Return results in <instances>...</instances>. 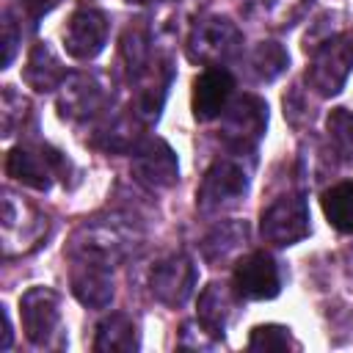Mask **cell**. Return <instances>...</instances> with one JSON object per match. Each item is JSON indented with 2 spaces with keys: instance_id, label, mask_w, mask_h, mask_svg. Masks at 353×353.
Wrapping results in <instances>:
<instances>
[{
  "instance_id": "6da1fadb",
  "label": "cell",
  "mask_w": 353,
  "mask_h": 353,
  "mask_svg": "<svg viewBox=\"0 0 353 353\" xmlns=\"http://www.w3.org/2000/svg\"><path fill=\"white\" fill-rule=\"evenodd\" d=\"M143 240L141 226L130 215H105L85 221L69 243V259H88L108 268L124 262Z\"/></svg>"
},
{
  "instance_id": "7a4b0ae2",
  "label": "cell",
  "mask_w": 353,
  "mask_h": 353,
  "mask_svg": "<svg viewBox=\"0 0 353 353\" xmlns=\"http://www.w3.org/2000/svg\"><path fill=\"white\" fill-rule=\"evenodd\" d=\"M251 171L254 163L248 160V152H232L218 160L204 171L199 190H196V207L204 215H221L232 207H237L251 185Z\"/></svg>"
},
{
  "instance_id": "3957f363",
  "label": "cell",
  "mask_w": 353,
  "mask_h": 353,
  "mask_svg": "<svg viewBox=\"0 0 353 353\" xmlns=\"http://www.w3.org/2000/svg\"><path fill=\"white\" fill-rule=\"evenodd\" d=\"M243 47L240 28L218 14H207L193 22L188 33V58L204 66H223Z\"/></svg>"
},
{
  "instance_id": "277c9868",
  "label": "cell",
  "mask_w": 353,
  "mask_h": 353,
  "mask_svg": "<svg viewBox=\"0 0 353 353\" xmlns=\"http://www.w3.org/2000/svg\"><path fill=\"white\" fill-rule=\"evenodd\" d=\"M69 160L47 143H19L6 157V174L33 190H50L55 176L66 179Z\"/></svg>"
},
{
  "instance_id": "5b68a950",
  "label": "cell",
  "mask_w": 353,
  "mask_h": 353,
  "mask_svg": "<svg viewBox=\"0 0 353 353\" xmlns=\"http://www.w3.org/2000/svg\"><path fill=\"white\" fill-rule=\"evenodd\" d=\"M350 72H353V28L317 44V50L312 52V63L306 69V80L320 97H334L345 88Z\"/></svg>"
},
{
  "instance_id": "8992f818",
  "label": "cell",
  "mask_w": 353,
  "mask_h": 353,
  "mask_svg": "<svg viewBox=\"0 0 353 353\" xmlns=\"http://www.w3.org/2000/svg\"><path fill=\"white\" fill-rule=\"evenodd\" d=\"M3 256H19L33 251L47 237V218L14 190H3Z\"/></svg>"
},
{
  "instance_id": "52a82bcc",
  "label": "cell",
  "mask_w": 353,
  "mask_h": 353,
  "mask_svg": "<svg viewBox=\"0 0 353 353\" xmlns=\"http://www.w3.org/2000/svg\"><path fill=\"white\" fill-rule=\"evenodd\" d=\"M268 130V102L256 94L234 97L221 113V141L232 152H251Z\"/></svg>"
},
{
  "instance_id": "ba28073f",
  "label": "cell",
  "mask_w": 353,
  "mask_h": 353,
  "mask_svg": "<svg viewBox=\"0 0 353 353\" xmlns=\"http://www.w3.org/2000/svg\"><path fill=\"white\" fill-rule=\"evenodd\" d=\"M259 234L265 243H270L276 248H287V245L301 243L309 234L306 199L292 193V196H281L270 207H265L262 218H259Z\"/></svg>"
},
{
  "instance_id": "9c48e42d",
  "label": "cell",
  "mask_w": 353,
  "mask_h": 353,
  "mask_svg": "<svg viewBox=\"0 0 353 353\" xmlns=\"http://www.w3.org/2000/svg\"><path fill=\"white\" fill-rule=\"evenodd\" d=\"M108 30L110 28H108L105 11H99L97 6H88V3H80L69 14V22L63 28V47L72 58L91 61L105 50Z\"/></svg>"
},
{
  "instance_id": "30bf717a",
  "label": "cell",
  "mask_w": 353,
  "mask_h": 353,
  "mask_svg": "<svg viewBox=\"0 0 353 353\" xmlns=\"http://www.w3.org/2000/svg\"><path fill=\"white\" fill-rule=\"evenodd\" d=\"M232 287L245 301H270L281 292L279 262L268 251H251L237 259L232 273Z\"/></svg>"
},
{
  "instance_id": "8fae6325",
  "label": "cell",
  "mask_w": 353,
  "mask_h": 353,
  "mask_svg": "<svg viewBox=\"0 0 353 353\" xmlns=\"http://www.w3.org/2000/svg\"><path fill=\"white\" fill-rule=\"evenodd\" d=\"M22 328L30 345L47 347L61 328V295L50 287H30L19 298Z\"/></svg>"
},
{
  "instance_id": "7c38bea8",
  "label": "cell",
  "mask_w": 353,
  "mask_h": 353,
  "mask_svg": "<svg viewBox=\"0 0 353 353\" xmlns=\"http://www.w3.org/2000/svg\"><path fill=\"white\" fill-rule=\"evenodd\" d=\"M193 287H196V265L182 251L163 256L152 268V273H149V290H152V295L160 303L174 306V309L182 306L193 295Z\"/></svg>"
},
{
  "instance_id": "4fadbf2b",
  "label": "cell",
  "mask_w": 353,
  "mask_h": 353,
  "mask_svg": "<svg viewBox=\"0 0 353 353\" xmlns=\"http://www.w3.org/2000/svg\"><path fill=\"white\" fill-rule=\"evenodd\" d=\"M108 91L97 74L74 72L58 88V116L66 121H88L102 113Z\"/></svg>"
},
{
  "instance_id": "5bb4252c",
  "label": "cell",
  "mask_w": 353,
  "mask_h": 353,
  "mask_svg": "<svg viewBox=\"0 0 353 353\" xmlns=\"http://www.w3.org/2000/svg\"><path fill=\"white\" fill-rule=\"evenodd\" d=\"M132 174L152 190H165L179 179L174 149L163 138H143L132 152Z\"/></svg>"
},
{
  "instance_id": "9a60e30c",
  "label": "cell",
  "mask_w": 353,
  "mask_h": 353,
  "mask_svg": "<svg viewBox=\"0 0 353 353\" xmlns=\"http://www.w3.org/2000/svg\"><path fill=\"white\" fill-rule=\"evenodd\" d=\"M234 94V77L223 66H207L201 74L193 80V94H190V108L196 121H212L221 119L226 105L232 102Z\"/></svg>"
},
{
  "instance_id": "2e32d148",
  "label": "cell",
  "mask_w": 353,
  "mask_h": 353,
  "mask_svg": "<svg viewBox=\"0 0 353 353\" xmlns=\"http://www.w3.org/2000/svg\"><path fill=\"white\" fill-rule=\"evenodd\" d=\"M113 268L99 265V262H88V259H72V270H69V284H72V295L88 306V309H105L113 301Z\"/></svg>"
},
{
  "instance_id": "e0dca14e",
  "label": "cell",
  "mask_w": 353,
  "mask_h": 353,
  "mask_svg": "<svg viewBox=\"0 0 353 353\" xmlns=\"http://www.w3.org/2000/svg\"><path fill=\"white\" fill-rule=\"evenodd\" d=\"M237 301H243V298L234 292V287L221 284V281H212L199 295V314H196V320L221 342L229 320L234 317Z\"/></svg>"
},
{
  "instance_id": "ac0fdd59",
  "label": "cell",
  "mask_w": 353,
  "mask_h": 353,
  "mask_svg": "<svg viewBox=\"0 0 353 353\" xmlns=\"http://www.w3.org/2000/svg\"><path fill=\"white\" fill-rule=\"evenodd\" d=\"M22 77H25V83H28L33 91L44 94V91L61 88V83L66 80V69H63L61 58L55 55V50H52L47 41H39V44H33L30 52H28Z\"/></svg>"
},
{
  "instance_id": "d6986e66",
  "label": "cell",
  "mask_w": 353,
  "mask_h": 353,
  "mask_svg": "<svg viewBox=\"0 0 353 353\" xmlns=\"http://www.w3.org/2000/svg\"><path fill=\"white\" fill-rule=\"evenodd\" d=\"M141 347L138 325L127 312H110L97 325L94 350L97 353H132Z\"/></svg>"
},
{
  "instance_id": "ffe728a7",
  "label": "cell",
  "mask_w": 353,
  "mask_h": 353,
  "mask_svg": "<svg viewBox=\"0 0 353 353\" xmlns=\"http://www.w3.org/2000/svg\"><path fill=\"white\" fill-rule=\"evenodd\" d=\"M320 207H323L325 221L339 234H353V179L325 188L320 196Z\"/></svg>"
},
{
  "instance_id": "44dd1931",
  "label": "cell",
  "mask_w": 353,
  "mask_h": 353,
  "mask_svg": "<svg viewBox=\"0 0 353 353\" xmlns=\"http://www.w3.org/2000/svg\"><path fill=\"white\" fill-rule=\"evenodd\" d=\"M245 240H248V226L245 223H221L204 237L201 254H204L207 262L218 265V262H226L232 254H237Z\"/></svg>"
},
{
  "instance_id": "7402d4cb",
  "label": "cell",
  "mask_w": 353,
  "mask_h": 353,
  "mask_svg": "<svg viewBox=\"0 0 353 353\" xmlns=\"http://www.w3.org/2000/svg\"><path fill=\"white\" fill-rule=\"evenodd\" d=\"M248 61H251V72L259 80H265V83L276 80L290 66V55H287V50L279 41H262V44H256Z\"/></svg>"
},
{
  "instance_id": "603a6c76",
  "label": "cell",
  "mask_w": 353,
  "mask_h": 353,
  "mask_svg": "<svg viewBox=\"0 0 353 353\" xmlns=\"http://www.w3.org/2000/svg\"><path fill=\"white\" fill-rule=\"evenodd\" d=\"M28 116H30V102L14 85H3V99H0V132H3V138L17 135V130L25 127Z\"/></svg>"
},
{
  "instance_id": "cb8c5ba5",
  "label": "cell",
  "mask_w": 353,
  "mask_h": 353,
  "mask_svg": "<svg viewBox=\"0 0 353 353\" xmlns=\"http://www.w3.org/2000/svg\"><path fill=\"white\" fill-rule=\"evenodd\" d=\"M121 55L127 61V69L130 74L138 80L146 74V69L152 66V58H149V36L143 28H127L124 36H121Z\"/></svg>"
},
{
  "instance_id": "d4e9b609",
  "label": "cell",
  "mask_w": 353,
  "mask_h": 353,
  "mask_svg": "<svg viewBox=\"0 0 353 353\" xmlns=\"http://www.w3.org/2000/svg\"><path fill=\"white\" fill-rule=\"evenodd\" d=\"M325 132H328L334 152L342 160H353V110L334 108L325 119Z\"/></svg>"
},
{
  "instance_id": "484cf974",
  "label": "cell",
  "mask_w": 353,
  "mask_h": 353,
  "mask_svg": "<svg viewBox=\"0 0 353 353\" xmlns=\"http://www.w3.org/2000/svg\"><path fill=\"white\" fill-rule=\"evenodd\" d=\"M287 347H295V339L290 328L279 323L256 325L248 336V350H287Z\"/></svg>"
},
{
  "instance_id": "4316f807",
  "label": "cell",
  "mask_w": 353,
  "mask_h": 353,
  "mask_svg": "<svg viewBox=\"0 0 353 353\" xmlns=\"http://www.w3.org/2000/svg\"><path fill=\"white\" fill-rule=\"evenodd\" d=\"M22 41V30H17V19L14 11L6 8L3 11V69L11 66L14 55H17V44Z\"/></svg>"
},
{
  "instance_id": "83f0119b",
  "label": "cell",
  "mask_w": 353,
  "mask_h": 353,
  "mask_svg": "<svg viewBox=\"0 0 353 353\" xmlns=\"http://www.w3.org/2000/svg\"><path fill=\"white\" fill-rule=\"evenodd\" d=\"M58 3H61V0H19L22 11H25L30 19H39V17L50 14V11H52Z\"/></svg>"
},
{
  "instance_id": "f1b7e54d",
  "label": "cell",
  "mask_w": 353,
  "mask_h": 353,
  "mask_svg": "<svg viewBox=\"0 0 353 353\" xmlns=\"http://www.w3.org/2000/svg\"><path fill=\"white\" fill-rule=\"evenodd\" d=\"M11 336H14V331H11V317H8V309L3 306V342H0V350H8V347H11Z\"/></svg>"
},
{
  "instance_id": "f546056e",
  "label": "cell",
  "mask_w": 353,
  "mask_h": 353,
  "mask_svg": "<svg viewBox=\"0 0 353 353\" xmlns=\"http://www.w3.org/2000/svg\"><path fill=\"white\" fill-rule=\"evenodd\" d=\"M127 3H135V6H143V3H154V0H127Z\"/></svg>"
}]
</instances>
